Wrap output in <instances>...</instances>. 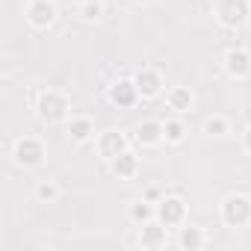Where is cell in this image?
<instances>
[{"instance_id": "obj_1", "label": "cell", "mask_w": 251, "mask_h": 251, "mask_svg": "<svg viewBox=\"0 0 251 251\" xmlns=\"http://www.w3.org/2000/svg\"><path fill=\"white\" fill-rule=\"evenodd\" d=\"M36 112L42 121L53 124V121H68V112H71V103L62 92L56 89H42L39 98H36Z\"/></svg>"}, {"instance_id": "obj_2", "label": "cell", "mask_w": 251, "mask_h": 251, "mask_svg": "<svg viewBox=\"0 0 251 251\" xmlns=\"http://www.w3.org/2000/svg\"><path fill=\"white\" fill-rule=\"evenodd\" d=\"M219 213H222V222L227 227H245L251 222V198L242 192H230L222 198Z\"/></svg>"}, {"instance_id": "obj_3", "label": "cell", "mask_w": 251, "mask_h": 251, "mask_svg": "<svg viewBox=\"0 0 251 251\" xmlns=\"http://www.w3.org/2000/svg\"><path fill=\"white\" fill-rule=\"evenodd\" d=\"M12 160H15V166H21V169H36V166H42V160H45V145H42V139H36V136H21V139H15Z\"/></svg>"}, {"instance_id": "obj_4", "label": "cell", "mask_w": 251, "mask_h": 251, "mask_svg": "<svg viewBox=\"0 0 251 251\" xmlns=\"http://www.w3.org/2000/svg\"><path fill=\"white\" fill-rule=\"evenodd\" d=\"M251 15V6H248V0H216V18L222 27H242Z\"/></svg>"}, {"instance_id": "obj_5", "label": "cell", "mask_w": 251, "mask_h": 251, "mask_svg": "<svg viewBox=\"0 0 251 251\" xmlns=\"http://www.w3.org/2000/svg\"><path fill=\"white\" fill-rule=\"evenodd\" d=\"M186 219V201L180 195H166L157 201V222H163L166 227H175V225H183Z\"/></svg>"}, {"instance_id": "obj_6", "label": "cell", "mask_w": 251, "mask_h": 251, "mask_svg": "<svg viewBox=\"0 0 251 251\" xmlns=\"http://www.w3.org/2000/svg\"><path fill=\"white\" fill-rule=\"evenodd\" d=\"M109 100L118 106V109H130L142 95H139V89H136V80L133 77H121V80H115L112 86H109Z\"/></svg>"}, {"instance_id": "obj_7", "label": "cell", "mask_w": 251, "mask_h": 251, "mask_svg": "<svg viewBox=\"0 0 251 251\" xmlns=\"http://www.w3.org/2000/svg\"><path fill=\"white\" fill-rule=\"evenodd\" d=\"M24 15H27V21L36 30H48L56 21V3H53V0H30Z\"/></svg>"}, {"instance_id": "obj_8", "label": "cell", "mask_w": 251, "mask_h": 251, "mask_svg": "<svg viewBox=\"0 0 251 251\" xmlns=\"http://www.w3.org/2000/svg\"><path fill=\"white\" fill-rule=\"evenodd\" d=\"M222 65H225V74L233 77V80L251 77V53H248L245 48H230V50L225 53Z\"/></svg>"}, {"instance_id": "obj_9", "label": "cell", "mask_w": 251, "mask_h": 251, "mask_svg": "<svg viewBox=\"0 0 251 251\" xmlns=\"http://www.w3.org/2000/svg\"><path fill=\"white\" fill-rule=\"evenodd\" d=\"M124 151H130V139H127V133H121V130H106L100 139H98V154L109 163V160H115L118 154H124Z\"/></svg>"}, {"instance_id": "obj_10", "label": "cell", "mask_w": 251, "mask_h": 251, "mask_svg": "<svg viewBox=\"0 0 251 251\" xmlns=\"http://www.w3.org/2000/svg\"><path fill=\"white\" fill-rule=\"evenodd\" d=\"M133 80H136V89H139V95H142L145 100L163 95V77H160L157 68H139V71L133 74Z\"/></svg>"}, {"instance_id": "obj_11", "label": "cell", "mask_w": 251, "mask_h": 251, "mask_svg": "<svg viewBox=\"0 0 251 251\" xmlns=\"http://www.w3.org/2000/svg\"><path fill=\"white\" fill-rule=\"evenodd\" d=\"M136 142H139V145H145V148H154V145L166 142V124H163V121H157V118L142 121L139 127H136Z\"/></svg>"}, {"instance_id": "obj_12", "label": "cell", "mask_w": 251, "mask_h": 251, "mask_svg": "<svg viewBox=\"0 0 251 251\" xmlns=\"http://www.w3.org/2000/svg\"><path fill=\"white\" fill-rule=\"evenodd\" d=\"M65 130H68L71 142H89L95 136V124H92L89 115H71L65 121Z\"/></svg>"}, {"instance_id": "obj_13", "label": "cell", "mask_w": 251, "mask_h": 251, "mask_svg": "<svg viewBox=\"0 0 251 251\" xmlns=\"http://www.w3.org/2000/svg\"><path fill=\"white\" fill-rule=\"evenodd\" d=\"M109 169H112V175H118L121 180H130V177H136V172H139V157H136L133 151H124V154H118L115 160H109Z\"/></svg>"}, {"instance_id": "obj_14", "label": "cell", "mask_w": 251, "mask_h": 251, "mask_svg": "<svg viewBox=\"0 0 251 251\" xmlns=\"http://www.w3.org/2000/svg\"><path fill=\"white\" fill-rule=\"evenodd\" d=\"M139 245L142 248H163L166 245V225L163 222H148L142 225V233H139Z\"/></svg>"}, {"instance_id": "obj_15", "label": "cell", "mask_w": 251, "mask_h": 251, "mask_svg": "<svg viewBox=\"0 0 251 251\" xmlns=\"http://www.w3.org/2000/svg\"><path fill=\"white\" fill-rule=\"evenodd\" d=\"M166 103H169V109H175V112H189L192 103H195V95H192L186 86H172V89L166 92Z\"/></svg>"}, {"instance_id": "obj_16", "label": "cell", "mask_w": 251, "mask_h": 251, "mask_svg": "<svg viewBox=\"0 0 251 251\" xmlns=\"http://www.w3.org/2000/svg\"><path fill=\"white\" fill-rule=\"evenodd\" d=\"M177 245H180L183 251H198V248H204V230H201V227H192V225L180 227Z\"/></svg>"}, {"instance_id": "obj_17", "label": "cell", "mask_w": 251, "mask_h": 251, "mask_svg": "<svg viewBox=\"0 0 251 251\" xmlns=\"http://www.w3.org/2000/svg\"><path fill=\"white\" fill-rule=\"evenodd\" d=\"M154 216H157V207H151V201H148V198H142V201H133V204H130V219H133V222L148 225Z\"/></svg>"}, {"instance_id": "obj_18", "label": "cell", "mask_w": 251, "mask_h": 251, "mask_svg": "<svg viewBox=\"0 0 251 251\" xmlns=\"http://www.w3.org/2000/svg\"><path fill=\"white\" fill-rule=\"evenodd\" d=\"M227 130H230V124H227L225 115H210V118L204 121V133H207V136H225Z\"/></svg>"}, {"instance_id": "obj_19", "label": "cell", "mask_w": 251, "mask_h": 251, "mask_svg": "<svg viewBox=\"0 0 251 251\" xmlns=\"http://www.w3.org/2000/svg\"><path fill=\"white\" fill-rule=\"evenodd\" d=\"M77 15H80L83 21H98V18L103 15V6H100V0H86V3H80Z\"/></svg>"}, {"instance_id": "obj_20", "label": "cell", "mask_w": 251, "mask_h": 251, "mask_svg": "<svg viewBox=\"0 0 251 251\" xmlns=\"http://www.w3.org/2000/svg\"><path fill=\"white\" fill-rule=\"evenodd\" d=\"M186 139V127L180 121H166V142L169 145H180Z\"/></svg>"}, {"instance_id": "obj_21", "label": "cell", "mask_w": 251, "mask_h": 251, "mask_svg": "<svg viewBox=\"0 0 251 251\" xmlns=\"http://www.w3.org/2000/svg\"><path fill=\"white\" fill-rule=\"evenodd\" d=\"M36 198L45 201V204H48V201H56V198H59V186H56L53 180H42V183L36 186Z\"/></svg>"}, {"instance_id": "obj_22", "label": "cell", "mask_w": 251, "mask_h": 251, "mask_svg": "<svg viewBox=\"0 0 251 251\" xmlns=\"http://www.w3.org/2000/svg\"><path fill=\"white\" fill-rule=\"evenodd\" d=\"M242 148L251 154V124H248V127H245V133H242Z\"/></svg>"}, {"instance_id": "obj_23", "label": "cell", "mask_w": 251, "mask_h": 251, "mask_svg": "<svg viewBox=\"0 0 251 251\" xmlns=\"http://www.w3.org/2000/svg\"><path fill=\"white\" fill-rule=\"evenodd\" d=\"M145 198H148L151 204H154V201H160V189H157V186H151V189L145 192Z\"/></svg>"}, {"instance_id": "obj_24", "label": "cell", "mask_w": 251, "mask_h": 251, "mask_svg": "<svg viewBox=\"0 0 251 251\" xmlns=\"http://www.w3.org/2000/svg\"><path fill=\"white\" fill-rule=\"evenodd\" d=\"M130 3H136V6H148L151 0H130Z\"/></svg>"}]
</instances>
